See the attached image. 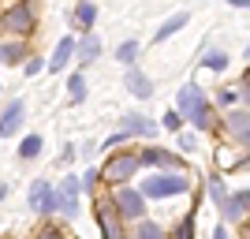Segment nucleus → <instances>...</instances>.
<instances>
[{"label":"nucleus","instance_id":"nucleus-1","mask_svg":"<svg viewBox=\"0 0 250 239\" xmlns=\"http://www.w3.org/2000/svg\"><path fill=\"white\" fill-rule=\"evenodd\" d=\"M79 191H83L79 176H63L60 183L52 187L45 213H63V217H79Z\"/></svg>","mask_w":250,"mask_h":239},{"label":"nucleus","instance_id":"nucleus-2","mask_svg":"<svg viewBox=\"0 0 250 239\" xmlns=\"http://www.w3.org/2000/svg\"><path fill=\"white\" fill-rule=\"evenodd\" d=\"M190 191V179L183 172H168V176H149L142 183V198H172V195H183Z\"/></svg>","mask_w":250,"mask_h":239},{"label":"nucleus","instance_id":"nucleus-3","mask_svg":"<svg viewBox=\"0 0 250 239\" xmlns=\"http://www.w3.org/2000/svg\"><path fill=\"white\" fill-rule=\"evenodd\" d=\"M112 206H116V213L127 217V220H142L146 217V198H142V191H135V187H120L116 198H112Z\"/></svg>","mask_w":250,"mask_h":239},{"label":"nucleus","instance_id":"nucleus-4","mask_svg":"<svg viewBox=\"0 0 250 239\" xmlns=\"http://www.w3.org/2000/svg\"><path fill=\"white\" fill-rule=\"evenodd\" d=\"M176 112H179V116L187 112L190 120H194V116H202V112H209V109H206V97H202V86L187 83L183 90H179V94H176Z\"/></svg>","mask_w":250,"mask_h":239},{"label":"nucleus","instance_id":"nucleus-5","mask_svg":"<svg viewBox=\"0 0 250 239\" xmlns=\"http://www.w3.org/2000/svg\"><path fill=\"white\" fill-rule=\"evenodd\" d=\"M135 172H138V157H135V153H116L112 161L104 165L101 176H104V179H112V183H127Z\"/></svg>","mask_w":250,"mask_h":239},{"label":"nucleus","instance_id":"nucleus-6","mask_svg":"<svg viewBox=\"0 0 250 239\" xmlns=\"http://www.w3.org/2000/svg\"><path fill=\"white\" fill-rule=\"evenodd\" d=\"M0 26L11 30V34L34 30V8H30V4H15V8H8V11H4V19H0Z\"/></svg>","mask_w":250,"mask_h":239},{"label":"nucleus","instance_id":"nucleus-7","mask_svg":"<svg viewBox=\"0 0 250 239\" xmlns=\"http://www.w3.org/2000/svg\"><path fill=\"white\" fill-rule=\"evenodd\" d=\"M120 131H124L127 138H131V135L153 138L157 131H161V124H153V120H146V116H120Z\"/></svg>","mask_w":250,"mask_h":239},{"label":"nucleus","instance_id":"nucleus-8","mask_svg":"<svg viewBox=\"0 0 250 239\" xmlns=\"http://www.w3.org/2000/svg\"><path fill=\"white\" fill-rule=\"evenodd\" d=\"M22 112H26V101H11L8 112L0 116V138H11L22 127Z\"/></svg>","mask_w":250,"mask_h":239},{"label":"nucleus","instance_id":"nucleus-9","mask_svg":"<svg viewBox=\"0 0 250 239\" xmlns=\"http://www.w3.org/2000/svg\"><path fill=\"white\" fill-rule=\"evenodd\" d=\"M112 202H97V220H101L104 239H120V213H112Z\"/></svg>","mask_w":250,"mask_h":239},{"label":"nucleus","instance_id":"nucleus-10","mask_svg":"<svg viewBox=\"0 0 250 239\" xmlns=\"http://www.w3.org/2000/svg\"><path fill=\"white\" fill-rule=\"evenodd\" d=\"M71 56H75V38H60L56 49H52V56H49V71H63L71 64Z\"/></svg>","mask_w":250,"mask_h":239},{"label":"nucleus","instance_id":"nucleus-11","mask_svg":"<svg viewBox=\"0 0 250 239\" xmlns=\"http://www.w3.org/2000/svg\"><path fill=\"white\" fill-rule=\"evenodd\" d=\"M228 131L235 135V142L250 146V112H243V109H235V112H228Z\"/></svg>","mask_w":250,"mask_h":239},{"label":"nucleus","instance_id":"nucleus-12","mask_svg":"<svg viewBox=\"0 0 250 239\" xmlns=\"http://www.w3.org/2000/svg\"><path fill=\"white\" fill-rule=\"evenodd\" d=\"M49 195H52L49 183H45V179H34L30 191H26V206L38 209V213H45V206H49Z\"/></svg>","mask_w":250,"mask_h":239},{"label":"nucleus","instance_id":"nucleus-13","mask_svg":"<svg viewBox=\"0 0 250 239\" xmlns=\"http://www.w3.org/2000/svg\"><path fill=\"white\" fill-rule=\"evenodd\" d=\"M250 209V191H235L228 195V206H224V217L228 220H243V213Z\"/></svg>","mask_w":250,"mask_h":239},{"label":"nucleus","instance_id":"nucleus-14","mask_svg":"<svg viewBox=\"0 0 250 239\" xmlns=\"http://www.w3.org/2000/svg\"><path fill=\"white\" fill-rule=\"evenodd\" d=\"M127 90L146 101V97L153 94V83H149V75H142V71H135V67H131V71H127Z\"/></svg>","mask_w":250,"mask_h":239},{"label":"nucleus","instance_id":"nucleus-15","mask_svg":"<svg viewBox=\"0 0 250 239\" xmlns=\"http://www.w3.org/2000/svg\"><path fill=\"white\" fill-rule=\"evenodd\" d=\"M75 52H79V60L83 64H94L101 56V42H97V34H86L83 42H75Z\"/></svg>","mask_w":250,"mask_h":239},{"label":"nucleus","instance_id":"nucleus-16","mask_svg":"<svg viewBox=\"0 0 250 239\" xmlns=\"http://www.w3.org/2000/svg\"><path fill=\"white\" fill-rule=\"evenodd\" d=\"M187 22H190V15H187V11H179V15H172V19H165V22H161V26H157L153 42H165V38H172V34H176V30H183Z\"/></svg>","mask_w":250,"mask_h":239},{"label":"nucleus","instance_id":"nucleus-17","mask_svg":"<svg viewBox=\"0 0 250 239\" xmlns=\"http://www.w3.org/2000/svg\"><path fill=\"white\" fill-rule=\"evenodd\" d=\"M138 165H161V168H172V165H176V157L165 153V150H142V153H138Z\"/></svg>","mask_w":250,"mask_h":239},{"label":"nucleus","instance_id":"nucleus-18","mask_svg":"<svg viewBox=\"0 0 250 239\" xmlns=\"http://www.w3.org/2000/svg\"><path fill=\"white\" fill-rule=\"evenodd\" d=\"M22 56H26V45L22 42H4L0 45V64H22Z\"/></svg>","mask_w":250,"mask_h":239},{"label":"nucleus","instance_id":"nucleus-19","mask_svg":"<svg viewBox=\"0 0 250 239\" xmlns=\"http://www.w3.org/2000/svg\"><path fill=\"white\" fill-rule=\"evenodd\" d=\"M94 19H97V4H75V22H79V30L90 34Z\"/></svg>","mask_w":250,"mask_h":239},{"label":"nucleus","instance_id":"nucleus-20","mask_svg":"<svg viewBox=\"0 0 250 239\" xmlns=\"http://www.w3.org/2000/svg\"><path fill=\"white\" fill-rule=\"evenodd\" d=\"M38 153H42V135H26L19 142V157H22V161H34Z\"/></svg>","mask_w":250,"mask_h":239},{"label":"nucleus","instance_id":"nucleus-21","mask_svg":"<svg viewBox=\"0 0 250 239\" xmlns=\"http://www.w3.org/2000/svg\"><path fill=\"white\" fill-rule=\"evenodd\" d=\"M135 56H138V42H124V45H116V60L120 64H135Z\"/></svg>","mask_w":250,"mask_h":239},{"label":"nucleus","instance_id":"nucleus-22","mask_svg":"<svg viewBox=\"0 0 250 239\" xmlns=\"http://www.w3.org/2000/svg\"><path fill=\"white\" fill-rule=\"evenodd\" d=\"M67 94H71V101L79 105L86 97V75H71V83H67Z\"/></svg>","mask_w":250,"mask_h":239},{"label":"nucleus","instance_id":"nucleus-23","mask_svg":"<svg viewBox=\"0 0 250 239\" xmlns=\"http://www.w3.org/2000/svg\"><path fill=\"white\" fill-rule=\"evenodd\" d=\"M209 195H213V202H217V206H228V191H224V179H220V176L209 179Z\"/></svg>","mask_w":250,"mask_h":239},{"label":"nucleus","instance_id":"nucleus-24","mask_svg":"<svg viewBox=\"0 0 250 239\" xmlns=\"http://www.w3.org/2000/svg\"><path fill=\"white\" fill-rule=\"evenodd\" d=\"M165 232L157 228L153 220H138V232H135V239H161Z\"/></svg>","mask_w":250,"mask_h":239},{"label":"nucleus","instance_id":"nucleus-25","mask_svg":"<svg viewBox=\"0 0 250 239\" xmlns=\"http://www.w3.org/2000/svg\"><path fill=\"white\" fill-rule=\"evenodd\" d=\"M172 239H194V213L179 220V228H176V236H172Z\"/></svg>","mask_w":250,"mask_h":239},{"label":"nucleus","instance_id":"nucleus-26","mask_svg":"<svg viewBox=\"0 0 250 239\" xmlns=\"http://www.w3.org/2000/svg\"><path fill=\"white\" fill-rule=\"evenodd\" d=\"M161 127H168V131H179V127H183V116H179L176 109H172V112H165V120H161Z\"/></svg>","mask_w":250,"mask_h":239},{"label":"nucleus","instance_id":"nucleus-27","mask_svg":"<svg viewBox=\"0 0 250 239\" xmlns=\"http://www.w3.org/2000/svg\"><path fill=\"white\" fill-rule=\"evenodd\" d=\"M206 64L213 67V71H224V67H228V56H224V52H209Z\"/></svg>","mask_w":250,"mask_h":239},{"label":"nucleus","instance_id":"nucleus-28","mask_svg":"<svg viewBox=\"0 0 250 239\" xmlns=\"http://www.w3.org/2000/svg\"><path fill=\"white\" fill-rule=\"evenodd\" d=\"M97 179H101V172H97V168H86V176L79 179V183H83L86 191H94V183H97Z\"/></svg>","mask_w":250,"mask_h":239},{"label":"nucleus","instance_id":"nucleus-29","mask_svg":"<svg viewBox=\"0 0 250 239\" xmlns=\"http://www.w3.org/2000/svg\"><path fill=\"white\" fill-rule=\"evenodd\" d=\"M179 150H183V153H194V150H198V146H194V135H179Z\"/></svg>","mask_w":250,"mask_h":239},{"label":"nucleus","instance_id":"nucleus-30","mask_svg":"<svg viewBox=\"0 0 250 239\" xmlns=\"http://www.w3.org/2000/svg\"><path fill=\"white\" fill-rule=\"evenodd\" d=\"M45 67H49V60H26V75H38Z\"/></svg>","mask_w":250,"mask_h":239},{"label":"nucleus","instance_id":"nucleus-31","mask_svg":"<svg viewBox=\"0 0 250 239\" xmlns=\"http://www.w3.org/2000/svg\"><path fill=\"white\" fill-rule=\"evenodd\" d=\"M124 138H127V135H124V131H116V135H112V138H108V142H104V146H108V150H112V146H120V142H124Z\"/></svg>","mask_w":250,"mask_h":239},{"label":"nucleus","instance_id":"nucleus-32","mask_svg":"<svg viewBox=\"0 0 250 239\" xmlns=\"http://www.w3.org/2000/svg\"><path fill=\"white\" fill-rule=\"evenodd\" d=\"M38 239H63L60 232H52V228H45V232H38Z\"/></svg>","mask_w":250,"mask_h":239},{"label":"nucleus","instance_id":"nucleus-33","mask_svg":"<svg viewBox=\"0 0 250 239\" xmlns=\"http://www.w3.org/2000/svg\"><path fill=\"white\" fill-rule=\"evenodd\" d=\"M213 239H228V232H224V228H217V232H213Z\"/></svg>","mask_w":250,"mask_h":239},{"label":"nucleus","instance_id":"nucleus-34","mask_svg":"<svg viewBox=\"0 0 250 239\" xmlns=\"http://www.w3.org/2000/svg\"><path fill=\"white\" fill-rule=\"evenodd\" d=\"M243 101H247V105H250V86H243Z\"/></svg>","mask_w":250,"mask_h":239},{"label":"nucleus","instance_id":"nucleus-35","mask_svg":"<svg viewBox=\"0 0 250 239\" xmlns=\"http://www.w3.org/2000/svg\"><path fill=\"white\" fill-rule=\"evenodd\" d=\"M247 60H250V45H247Z\"/></svg>","mask_w":250,"mask_h":239},{"label":"nucleus","instance_id":"nucleus-36","mask_svg":"<svg viewBox=\"0 0 250 239\" xmlns=\"http://www.w3.org/2000/svg\"><path fill=\"white\" fill-rule=\"evenodd\" d=\"M120 239H131V236H120Z\"/></svg>","mask_w":250,"mask_h":239}]
</instances>
